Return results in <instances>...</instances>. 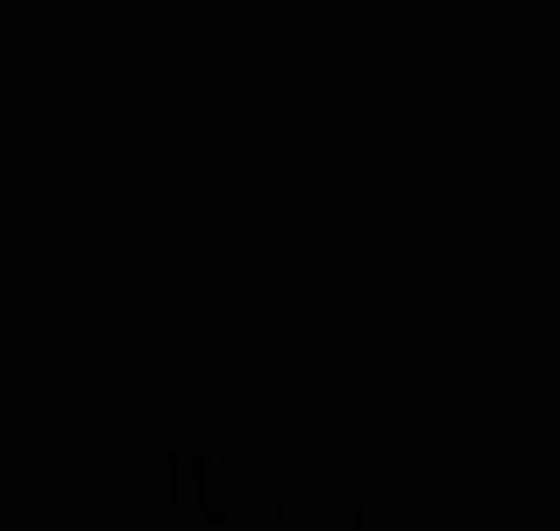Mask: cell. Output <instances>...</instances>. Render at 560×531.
I'll list each match as a JSON object with an SVG mask.
<instances>
[]
</instances>
